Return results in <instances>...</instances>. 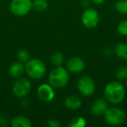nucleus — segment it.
I'll return each mask as SVG.
<instances>
[{
  "label": "nucleus",
  "instance_id": "nucleus-24",
  "mask_svg": "<svg viewBox=\"0 0 127 127\" xmlns=\"http://www.w3.org/2000/svg\"><path fill=\"white\" fill-rule=\"evenodd\" d=\"M7 120L8 119L5 118V117L0 116V126H2V127L6 126V125H7V124H8Z\"/></svg>",
  "mask_w": 127,
  "mask_h": 127
},
{
  "label": "nucleus",
  "instance_id": "nucleus-26",
  "mask_svg": "<svg viewBox=\"0 0 127 127\" xmlns=\"http://www.w3.org/2000/svg\"><path fill=\"white\" fill-rule=\"evenodd\" d=\"M125 85H126V87H127V78L125 79Z\"/></svg>",
  "mask_w": 127,
  "mask_h": 127
},
{
  "label": "nucleus",
  "instance_id": "nucleus-9",
  "mask_svg": "<svg viewBox=\"0 0 127 127\" xmlns=\"http://www.w3.org/2000/svg\"><path fill=\"white\" fill-rule=\"evenodd\" d=\"M37 96L44 102H51L55 97L54 88L50 84H42L37 87Z\"/></svg>",
  "mask_w": 127,
  "mask_h": 127
},
{
  "label": "nucleus",
  "instance_id": "nucleus-10",
  "mask_svg": "<svg viewBox=\"0 0 127 127\" xmlns=\"http://www.w3.org/2000/svg\"><path fill=\"white\" fill-rule=\"evenodd\" d=\"M85 67V63L81 58L79 57H72L70 59H68L66 63V69L70 73L73 74H78L82 72Z\"/></svg>",
  "mask_w": 127,
  "mask_h": 127
},
{
  "label": "nucleus",
  "instance_id": "nucleus-3",
  "mask_svg": "<svg viewBox=\"0 0 127 127\" xmlns=\"http://www.w3.org/2000/svg\"><path fill=\"white\" fill-rule=\"evenodd\" d=\"M25 73L32 79H41L46 73V65L38 58H30L25 64Z\"/></svg>",
  "mask_w": 127,
  "mask_h": 127
},
{
  "label": "nucleus",
  "instance_id": "nucleus-19",
  "mask_svg": "<svg viewBox=\"0 0 127 127\" xmlns=\"http://www.w3.org/2000/svg\"><path fill=\"white\" fill-rule=\"evenodd\" d=\"M115 10L120 14H127V0H118L115 4Z\"/></svg>",
  "mask_w": 127,
  "mask_h": 127
},
{
  "label": "nucleus",
  "instance_id": "nucleus-13",
  "mask_svg": "<svg viewBox=\"0 0 127 127\" xmlns=\"http://www.w3.org/2000/svg\"><path fill=\"white\" fill-rule=\"evenodd\" d=\"M64 105L67 109L75 111L81 107L82 101L78 96L76 95H70L64 100Z\"/></svg>",
  "mask_w": 127,
  "mask_h": 127
},
{
  "label": "nucleus",
  "instance_id": "nucleus-8",
  "mask_svg": "<svg viewBox=\"0 0 127 127\" xmlns=\"http://www.w3.org/2000/svg\"><path fill=\"white\" fill-rule=\"evenodd\" d=\"M99 14L94 9H86L81 16V23L85 27L89 29L95 28L99 23Z\"/></svg>",
  "mask_w": 127,
  "mask_h": 127
},
{
  "label": "nucleus",
  "instance_id": "nucleus-16",
  "mask_svg": "<svg viewBox=\"0 0 127 127\" xmlns=\"http://www.w3.org/2000/svg\"><path fill=\"white\" fill-rule=\"evenodd\" d=\"M48 8L47 0H33L32 1V10L36 11H44Z\"/></svg>",
  "mask_w": 127,
  "mask_h": 127
},
{
  "label": "nucleus",
  "instance_id": "nucleus-4",
  "mask_svg": "<svg viewBox=\"0 0 127 127\" xmlns=\"http://www.w3.org/2000/svg\"><path fill=\"white\" fill-rule=\"evenodd\" d=\"M105 122L110 125L118 126L125 123L126 119L125 112L118 107H108L104 114L103 115Z\"/></svg>",
  "mask_w": 127,
  "mask_h": 127
},
{
  "label": "nucleus",
  "instance_id": "nucleus-25",
  "mask_svg": "<svg viewBox=\"0 0 127 127\" xmlns=\"http://www.w3.org/2000/svg\"><path fill=\"white\" fill-rule=\"evenodd\" d=\"M104 1H105V0H92V2L93 3V4H97V5H100V4H104Z\"/></svg>",
  "mask_w": 127,
  "mask_h": 127
},
{
  "label": "nucleus",
  "instance_id": "nucleus-23",
  "mask_svg": "<svg viewBox=\"0 0 127 127\" xmlns=\"http://www.w3.org/2000/svg\"><path fill=\"white\" fill-rule=\"evenodd\" d=\"M60 125H61V124L58 122V120L53 119V118L49 119L47 122V126L49 127H60Z\"/></svg>",
  "mask_w": 127,
  "mask_h": 127
},
{
  "label": "nucleus",
  "instance_id": "nucleus-14",
  "mask_svg": "<svg viewBox=\"0 0 127 127\" xmlns=\"http://www.w3.org/2000/svg\"><path fill=\"white\" fill-rule=\"evenodd\" d=\"M12 127H32V124L30 118L25 116H16L11 121Z\"/></svg>",
  "mask_w": 127,
  "mask_h": 127
},
{
  "label": "nucleus",
  "instance_id": "nucleus-20",
  "mask_svg": "<svg viewBox=\"0 0 127 127\" xmlns=\"http://www.w3.org/2000/svg\"><path fill=\"white\" fill-rule=\"evenodd\" d=\"M30 53L27 50L25 49H21L18 51V54H17V58H18V61L21 62V63L25 64L29 59H30Z\"/></svg>",
  "mask_w": 127,
  "mask_h": 127
},
{
  "label": "nucleus",
  "instance_id": "nucleus-17",
  "mask_svg": "<svg viewBox=\"0 0 127 127\" xmlns=\"http://www.w3.org/2000/svg\"><path fill=\"white\" fill-rule=\"evenodd\" d=\"M64 61V57L60 52L53 53L51 57V62L54 66H62Z\"/></svg>",
  "mask_w": 127,
  "mask_h": 127
},
{
  "label": "nucleus",
  "instance_id": "nucleus-2",
  "mask_svg": "<svg viewBox=\"0 0 127 127\" xmlns=\"http://www.w3.org/2000/svg\"><path fill=\"white\" fill-rule=\"evenodd\" d=\"M70 72L63 66H55L48 76V82L54 89L64 88L69 82Z\"/></svg>",
  "mask_w": 127,
  "mask_h": 127
},
{
  "label": "nucleus",
  "instance_id": "nucleus-1",
  "mask_svg": "<svg viewBox=\"0 0 127 127\" xmlns=\"http://www.w3.org/2000/svg\"><path fill=\"white\" fill-rule=\"evenodd\" d=\"M104 98L112 104H120L125 99V88L118 80L111 81L106 85L104 91Z\"/></svg>",
  "mask_w": 127,
  "mask_h": 127
},
{
  "label": "nucleus",
  "instance_id": "nucleus-15",
  "mask_svg": "<svg viewBox=\"0 0 127 127\" xmlns=\"http://www.w3.org/2000/svg\"><path fill=\"white\" fill-rule=\"evenodd\" d=\"M114 52L118 58L124 61H127V44L126 43H118L114 47Z\"/></svg>",
  "mask_w": 127,
  "mask_h": 127
},
{
  "label": "nucleus",
  "instance_id": "nucleus-6",
  "mask_svg": "<svg viewBox=\"0 0 127 127\" xmlns=\"http://www.w3.org/2000/svg\"><path fill=\"white\" fill-rule=\"evenodd\" d=\"M77 88L80 94L85 97H90L95 92V82L89 76L81 77L77 83Z\"/></svg>",
  "mask_w": 127,
  "mask_h": 127
},
{
  "label": "nucleus",
  "instance_id": "nucleus-12",
  "mask_svg": "<svg viewBox=\"0 0 127 127\" xmlns=\"http://www.w3.org/2000/svg\"><path fill=\"white\" fill-rule=\"evenodd\" d=\"M25 72V64H24V63H21L19 61L12 63L9 67V74L13 78H21Z\"/></svg>",
  "mask_w": 127,
  "mask_h": 127
},
{
  "label": "nucleus",
  "instance_id": "nucleus-11",
  "mask_svg": "<svg viewBox=\"0 0 127 127\" xmlns=\"http://www.w3.org/2000/svg\"><path fill=\"white\" fill-rule=\"evenodd\" d=\"M108 107H109V102L104 97H100L93 102L91 107V111L95 116H103Z\"/></svg>",
  "mask_w": 127,
  "mask_h": 127
},
{
  "label": "nucleus",
  "instance_id": "nucleus-21",
  "mask_svg": "<svg viewBox=\"0 0 127 127\" xmlns=\"http://www.w3.org/2000/svg\"><path fill=\"white\" fill-rule=\"evenodd\" d=\"M116 78L118 81L125 80L127 78V66L122 65L117 69L116 71Z\"/></svg>",
  "mask_w": 127,
  "mask_h": 127
},
{
  "label": "nucleus",
  "instance_id": "nucleus-22",
  "mask_svg": "<svg viewBox=\"0 0 127 127\" xmlns=\"http://www.w3.org/2000/svg\"><path fill=\"white\" fill-rule=\"evenodd\" d=\"M117 32L121 36H127V19H124L117 26Z\"/></svg>",
  "mask_w": 127,
  "mask_h": 127
},
{
  "label": "nucleus",
  "instance_id": "nucleus-5",
  "mask_svg": "<svg viewBox=\"0 0 127 127\" xmlns=\"http://www.w3.org/2000/svg\"><path fill=\"white\" fill-rule=\"evenodd\" d=\"M32 10V0H11L10 11L17 17H24Z\"/></svg>",
  "mask_w": 127,
  "mask_h": 127
},
{
  "label": "nucleus",
  "instance_id": "nucleus-18",
  "mask_svg": "<svg viewBox=\"0 0 127 127\" xmlns=\"http://www.w3.org/2000/svg\"><path fill=\"white\" fill-rule=\"evenodd\" d=\"M85 125H86V120L85 118L80 116L72 118L69 123L70 127H85Z\"/></svg>",
  "mask_w": 127,
  "mask_h": 127
},
{
  "label": "nucleus",
  "instance_id": "nucleus-7",
  "mask_svg": "<svg viewBox=\"0 0 127 127\" xmlns=\"http://www.w3.org/2000/svg\"><path fill=\"white\" fill-rule=\"evenodd\" d=\"M31 90H32V85L27 78H17L12 86L13 94L19 98H23V97H26L31 92Z\"/></svg>",
  "mask_w": 127,
  "mask_h": 127
}]
</instances>
